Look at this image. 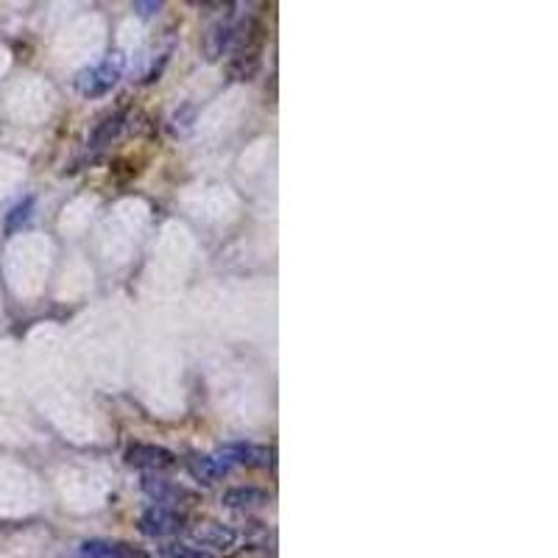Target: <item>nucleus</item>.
<instances>
[{
  "instance_id": "f8f14e48",
  "label": "nucleus",
  "mask_w": 558,
  "mask_h": 558,
  "mask_svg": "<svg viewBox=\"0 0 558 558\" xmlns=\"http://www.w3.org/2000/svg\"><path fill=\"white\" fill-rule=\"evenodd\" d=\"M162 558H216L209 550H202L196 545H184V542H177V545L162 547Z\"/></svg>"
},
{
  "instance_id": "20e7f679",
  "label": "nucleus",
  "mask_w": 558,
  "mask_h": 558,
  "mask_svg": "<svg viewBox=\"0 0 558 558\" xmlns=\"http://www.w3.org/2000/svg\"><path fill=\"white\" fill-rule=\"evenodd\" d=\"M173 452H168L166 447H154V445H137L126 452V463L134 466V470H146V472H162L168 466H173Z\"/></svg>"
},
{
  "instance_id": "ddd939ff",
  "label": "nucleus",
  "mask_w": 558,
  "mask_h": 558,
  "mask_svg": "<svg viewBox=\"0 0 558 558\" xmlns=\"http://www.w3.org/2000/svg\"><path fill=\"white\" fill-rule=\"evenodd\" d=\"M32 209H34L32 198H26L23 204H17V207H14L12 213H9V218H7V232H14L17 227H23V223L32 218Z\"/></svg>"
},
{
  "instance_id": "423d86ee",
  "label": "nucleus",
  "mask_w": 558,
  "mask_h": 558,
  "mask_svg": "<svg viewBox=\"0 0 558 558\" xmlns=\"http://www.w3.org/2000/svg\"><path fill=\"white\" fill-rule=\"evenodd\" d=\"M223 508H232V511H254V508H263L268 502V492L257 486H235L223 492L221 497Z\"/></svg>"
},
{
  "instance_id": "9b49d317",
  "label": "nucleus",
  "mask_w": 558,
  "mask_h": 558,
  "mask_svg": "<svg viewBox=\"0 0 558 558\" xmlns=\"http://www.w3.org/2000/svg\"><path fill=\"white\" fill-rule=\"evenodd\" d=\"M123 121H126V118H123V112L107 114V118H104V121L98 123L96 129H93V137H89V148L109 146V143H112V140L123 132Z\"/></svg>"
},
{
  "instance_id": "1a4fd4ad",
  "label": "nucleus",
  "mask_w": 558,
  "mask_h": 558,
  "mask_svg": "<svg viewBox=\"0 0 558 558\" xmlns=\"http://www.w3.org/2000/svg\"><path fill=\"white\" fill-rule=\"evenodd\" d=\"M238 39V28L232 23H216V26L209 28L207 34V53L209 59H221L223 53L235 45Z\"/></svg>"
},
{
  "instance_id": "4468645a",
  "label": "nucleus",
  "mask_w": 558,
  "mask_h": 558,
  "mask_svg": "<svg viewBox=\"0 0 558 558\" xmlns=\"http://www.w3.org/2000/svg\"><path fill=\"white\" fill-rule=\"evenodd\" d=\"M134 9H140V14H143V17H148V14L159 12V9H162V3H134Z\"/></svg>"
},
{
  "instance_id": "39448f33",
  "label": "nucleus",
  "mask_w": 558,
  "mask_h": 558,
  "mask_svg": "<svg viewBox=\"0 0 558 558\" xmlns=\"http://www.w3.org/2000/svg\"><path fill=\"white\" fill-rule=\"evenodd\" d=\"M193 539L202 550L213 547V550H229V547L238 542V533L229 525H221V522H204L202 527L193 531Z\"/></svg>"
},
{
  "instance_id": "9d476101",
  "label": "nucleus",
  "mask_w": 558,
  "mask_h": 558,
  "mask_svg": "<svg viewBox=\"0 0 558 558\" xmlns=\"http://www.w3.org/2000/svg\"><path fill=\"white\" fill-rule=\"evenodd\" d=\"M229 470H232V466H229V463L218 456H193V461H191V472L204 483L218 481V477L227 475Z\"/></svg>"
},
{
  "instance_id": "7ed1b4c3",
  "label": "nucleus",
  "mask_w": 558,
  "mask_h": 558,
  "mask_svg": "<svg viewBox=\"0 0 558 558\" xmlns=\"http://www.w3.org/2000/svg\"><path fill=\"white\" fill-rule=\"evenodd\" d=\"M216 456L223 458L229 466H271V461H274L271 447L243 445V441H235V445L221 447Z\"/></svg>"
},
{
  "instance_id": "f03ea898",
  "label": "nucleus",
  "mask_w": 558,
  "mask_h": 558,
  "mask_svg": "<svg viewBox=\"0 0 558 558\" xmlns=\"http://www.w3.org/2000/svg\"><path fill=\"white\" fill-rule=\"evenodd\" d=\"M184 527V514L179 508H168V506H151L146 514L140 517V531L146 533V536H173Z\"/></svg>"
},
{
  "instance_id": "0eeeda50",
  "label": "nucleus",
  "mask_w": 558,
  "mask_h": 558,
  "mask_svg": "<svg viewBox=\"0 0 558 558\" xmlns=\"http://www.w3.org/2000/svg\"><path fill=\"white\" fill-rule=\"evenodd\" d=\"M143 488H146V495L151 497L157 506L177 508L179 500H193L191 492H184L182 486H173L171 481H162V477H146V481H143Z\"/></svg>"
},
{
  "instance_id": "6e6552de",
  "label": "nucleus",
  "mask_w": 558,
  "mask_h": 558,
  "mask_svg": "<svg viewBox=\"0 0 558 558\" xmlns=\"http://www.w3.org/2000/svg\"><path fill=\"white\" fill-rule=\"evenodd\" d=\"M84 558H140L134 547L123 545V542H109V539H89L82 545Z\"/></svg>"
},
{
  "instance_id": "f257e3e1",
  "label": "nucleus",
  "mask_w": 558,
  "mask_h": 558,
  "mask_svg": "<svg viewBox=\"0 0 558 558\" xmlns=\"http://www.w3.org/2000/svg\"><path fill=\"white\" fill-rule=\"evenodd\" d=\"M118 78H121V59L114 57L96 64V68H84L76 76V89L82 96L98 98L104 93H109L118 84Z\"/></svg>"
}]
</instances>
